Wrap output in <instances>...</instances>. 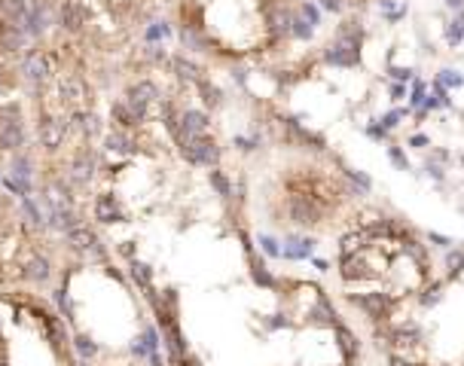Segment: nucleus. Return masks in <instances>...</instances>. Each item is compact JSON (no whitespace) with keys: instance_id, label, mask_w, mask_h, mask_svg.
<instances>
[{"instance_id":"obj_14","label":"nucleus","mask_w":464,"mask_h":366,"mask_svg":"<svg viewBox=\"0 0 464 366\" xmlns=\"http://www.w3.org/2000/svg\"><path fill=\"white\" fill-rule=\"evenodd\" d=\"M403 116H407V110H388V113H385L379 122H382V126H385V131H391V129H398V126H400V119H403Z\"/></svg>"},{"instance_id":"obj_21","label":"nucleus","mask_w":464,"mask_h":366,"mask_svg":"<svg viewBox=\"0 0 464 366\" xmlns=\"http://www.w3.org/2000/svg\"><path fill=\"white\" fill-rule=\"evenodd\" d=\"M428 144H431V138H428V135H412L409 138V147H416V149H425Z\"/></svg>"},{"instance_id":"obj_12","label":"nucleus","mask_w":464,"mask_h":366,"mask_svg":"<svg viewBox=\"0 0 464 366\" xmlns=\"http://www.w3.org/2000/svg\"><path fill=\"white\" fill-rule=\"evenodd\" d=\"M425 98H428V82H425V80H419L416 86H412L409 104H412V107H421V104H425Z\"/></svg>"},{"instance_id":"obj_9","label":"nucleus","mask_w":464,"mask_h":366,"mask_svg":"<svg viewBox=\"0 0 464 366\" xmlns=\"http://www.w3.org/2000/svg\"><path fill=\"white\" fill-rule=\"evenodd\" d=\"M345 177L351 180V186H354V193H358V196H367L370 189H373V180L364 177V174L354 171V168H345Z\"/></svg>"},{"instance_id":"obj_8","label":"nucleus","mask_w":464,"mask_h":366,"mask_svg":"<svg viewBox=\"0 0 464 366\" xmlns=\"http://www.w3.org/2000/svg\"><path fill=\"white\" fill-rule=\"evenodd\" d=\"M443 37H446V43H449V46H461V40H464V24H461L458 19L446 22V24H443Z\"/></svg>"},{"instance_id":"obj_19","label":"nucleus","mask_w":464,"mask_h":366,"mask_svg":"<svg viewBox=\"0 0 464 366\" xmlns=\"http://www.w3.org/2000/svg\"><path fill=\"white\" fill-rule=\"evenodd\" d=\"M403 95H407V89H403V82H394V86L388 89V98H391V101H403Z\"/></svg>"},{"instance_id":"obj_4","label":"nucleus","mask_w":464,"mask_h":366,"mask_svg":"<svg viewBox=\"0 0 464 366\" xmlns=\"http://www.w3.org/2000/svg\"><path fill=\"white\" fill-rule=\"evenodd\" d=\"M95 217L104 220V223H116V220H122V214H120V207H116V202L111 196H101L95 202Z\"/></svg>"},{"instance_id":"obj_13","label":"nucleus","mask_w":464,"mask_h":366,"mask_svg":"<svg viewBox=\"0 0 464 366\" xmlns=\"http://www.w3.org/2000/svg\"><path fill=\"white\" fill-rule=\"evenodd\" d=\"M440 86L458 89V86H464V77H461L458 71H440Z\"/></svg>"},{"instance_id":"obj_5","label":"nucleus","mask_w":464,"mask_h":366,"mask_svg":"<svg viewBox=\"0 0 464 366\" xmlns=\"http://www.w3.org/2000/svg\"><path fill=\"white\" fill-rule=\"evenodd\" d=\"M297 13L311 24V28H318L321 19H324V10L318 6V0H300V3H297Z\"/></svg>"},{"instance_id":"obj_18","label":"nucleus","mask_w":464,"mask_h":366,"mask_svg":"<svg viewBox=\"0 0 464 366\" xmlns=\"http://www.w3.org/2000/svg\"><path fill=\"white\" fill-rule=\"evenodd\" d=\"M364 131H367V135L373 138V140H382V138H385V126H382V122H370Z\"/></svg>"},{"instance_id":"obj_25","label":"nucleus","mask_w":464,"mask_h":366,"mask_svg":"<svg viewBox=\"0 0 464 366\" xmlns=\"http://www.w3.org/2000/svg\"><path fill=\"white\" fill-rule=\"evenodd\" d=\"M461 165H464V156H461Z\"/></svg>"},{"instance_id":"obj_10","label":"nucleus","mask_w":464,"mask_h":366,"mask_svg":"<svg viewBox=\"0 0 464 366\" xmlns=\"http://www.w3.org/2000/svg\"><path fill=\"white\" fill-rule=\"evenodd\" d=\"M132 278H134L141 287L147 290V287H150V281H153V272H150L144 263H132Z\"/></svg>"},{"instance_id":"obj_15","label":"nucleus","mask_w":464,"mask_h":366,"mask_svg":"<svg viewBox=\"0 0 464 366\" xmlns=\"http://www.w3.org/2000/svg\"><path fill=\"white\" fill-rule=\"evenodd\" d=\"M260 244H263V254L269 256H281V244L272 238V235H260Z\"/></svg>"},{"instance_id":"obj_22","label":"nucleus","mask_w":464,"mask_h":366,"mask_svg":"<svg viewBox=\"0 0 464 366\" xmlns=\"http://www.w3.org/2000/svg\"><path fill=\"white\" fill-rule=\"evenodd\" d=\"M431 241H437V244H443V247H449L452 244V238H446V235H437V232H431V235H428Z\"/></svg>"},{"instance_id":"obj_20","label":"nucleus","mask_w":464,"mask_h":366,"mask_svg":"<svg viewBox=\"0 0 464 366\" xmlns=\"http://www.w3.org/2000/svg\"><path fill=\"white\" fill-rule=\"evenodd\" d=\"M391 77L398 82H407V80H412V68H391Z\"/></svg>"},{"instance_id":"obj_16","label":"nucleus","mask_w":464,"mask_h":366,"mask_svg":"<svg viewBox=\"0 0 464 366\" xmlns=\"http://www.w3.org/2000/svg\"><path fill=\"white\" fill-rule=\"evenodd\" d=\"M211 183H214V189L220 196H230V180H226L220 171H211Z\"/></svg>"},{"instance_id":"obj_1","label":"nucleus","mask_w":464,"mask_h":366,"mask_svg":"<svg viewBox=\"0 0 464 366\" xmlns=\"http://www.w3.org/2000/svg\"><path fill=\"white\" fill-rule=\"evenodd\" d=\"M321 61L330 64V68H354V64L360 61V46L345 43V40H336V43L324 46V52H321Z\"/></svg>"},{"instance_id":"obj_3","label":"nucleus","mask_w":464,"mask_h":366,"mask_svg":"<svg viewBox=\"0 0 464 366\" xmlns=\"http://www.w3.org/2000/svg\"><path fill=\"white\" fill-rule=\"evenodd\" d=\"M315 251V241L311 238H290L288 244L281 247V256H288V260H306Z\"/></svg>"},{"instance_id":"obj_17","label":"nucleus","mask_w":464,"mask_h":366,"mask_svg":"<svg viewBox=\"0 0 464 366\" xmlns=\"http://www.w3.org/2000/svg\"><path fill=\"white\" fill-rule=\"evenodd\" d=\"M446 265H449V272L455 274V272H461L458 265H464V254L461 251H449L446 254Z\"/></svg>"},{"instance_id":"obj_23","label":"nucleus","mask_w":464,"mask_h":366,"mask_svg":"<svg viewBox=\"0 0 464 366\" xmlns=\"http://www.w3.org/2000/svg\"><path fill=\"white\" fill-rule=\"evenodd\" d=\"M446 6H449V10H455V13H461V10H464V0H446Z\"/></svg>"},{"instance_id":"obj_7","label":"nucleus","mask_w":464,"mask_h":366,"mask_svg":"<svg viewBox=\"0 0 464 366\" xmlns=\"http://www.w3.org/2000/svg\"><path fill=\"white\" fill-rule=\"evenodd\" d=\"M165 37H171V24H168V22H150L144 28L147 43H159V40H165Z\"/></svg>"},{"instance_id":"obj_24","label":"nucleus","mask_w":464,"mask_h":366,"mask_svg":"<svg viewBox=\"0 0 464 366\" xmlns=\"http://www.w3.org/2000/svg\"><path fill=\"white\" fill-rule=\"evenodd\" d=\"M327 265H330L327 260H315V269H321V272H327Z\"/></svg>"},{"instance_id":"obj_2","label":"nucleus","mask_w":464,"mask_h":366,"mask_svg":"<svg viewBox=\"0 0 464 366\" xmlns=\"http://www.w3.org/2000/svg\"><path fill=\"white\" fill-rule=\"evenodd\" d=\"M351 302L358 305V309L364 312L367 318H373V321H388V314H391V302H388L385 293H370V296L354 293Z\"/></svg>"},{"instance_id":"obj_11","label":"nucleus","mask_w":464,"mask_h":366,"mask_svg":"<svg viewBox=\"0 0 464 366\" xmlns=\"http://www.w3.org/2000/svg\"><path fill=\"white\" fill-rule=\"evenodd\" d=\"M388 159H391V165H398L400 171H409V159H407V153H403V147H388Z\"/></svg>"},{"instance_id":"obj_6","label":"nucleus","mask_w":464,"mask_h":366,"mask_svg":"<svg viewBox=\"0 0 464 366\" xmlns=\"http://www.w3.org/2000/svg\"><path fill=\"white\" fill-rule=\"evenodd\" d=\"M290 37H297V40H302V43H309L311 37H315V28L302 19L300 13H293V22H290Z\"/></svg>"}]
</instances>
